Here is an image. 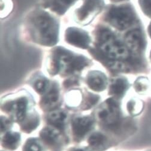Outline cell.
I'll return each mask as SVG.
<instances>
[{
  "instance_id": "6da1fadb",
  "label": "cell",
  "mask_w": 151,
  "mask_h": 151,
  "mask_svg": "<svg viewBox=\"0 0 151 151\" xmlns=\"http://www.w3.org/2000/svg\"><path fill=\"white\" fill-rule=\"evenodd\" d=\"M60 24L52 14L40 6L28 12L23 23V33L27 41L50 47L59 41Z\"/></svg>"
},
{
  "instance_id": "7a4b0ae2",
  "label": "cell",
  "mask_w": 151,
  "mask_h": 151,
  "mask_svg": "<svg viewBox=\"0 0 151 151\" xmlns=\"http://www.w3.org/2000/svg\"><path fill=\"white\" fill-rule=\"evenodd\" d=\"M91 63V60L86 56L62 46H57L50 50L46 67L51 76L60 74L62 77H73L79 74Z\"/></svg>"
},
{
  "instance_id": "3957f363",
  "label": "cell",
  "mask_w": 151,
  "mask_h": 151,
  "mask_svg": "<svg viewBox=\"0 0 151 151\" xmlns=\"http://www.w3.org/2000/svg\"><path fill=\"white\" fill-rule=\"evenodd\" d=\"M103 12L102 23L119 31L130 29L136 22L134 9L128 4L107 5Z\"/></svg>"
},
{
  "instance_id": "277c9868",
  "label": "cell",
  "mask_w": 151,
  "mask_h": 151,
  "mask_svg": "<svg viewBox=\"0 0 151 151\" xmlns=\"http://www.w3.org/2000/svg\"><path fill=\"white\" fill-rule=\"evenodd\" d=\"M33 106V98L26 91L7 96L3 98L1 104V110L19 124L34 111Z\"/></svg>"
},
{
  "instance_id": "5b68a950",
  "label": "cell",
  "mask_w": 151,
  "mask_h": 151,
  "mask_svg": "<svg viewBox=\"0 0 151 151\" xmlns=\"http://www.w3.org/2000/svg\"><path fill=\"white\" fill-rule=\"evenodd\" d=\"M121 112L118 99L111 97L107 99L96 110L95 119L104 127L112 130L118 129Z\"/></svg>"
},
{
  "instance_id": "8992f818",
  "label": "cell",
  "mask_w": 151,
  "mask_h": 151,
  "mask_svg": "<svg viewBox=\"0 0 151 151\" xmlns=\"http://www.w3.org/2000/svg\"><path fill=\"white\" fill-rule=\"evenodd\" d=\"M105 7L104 0H82V4L74 12V20L81 26H87Z\"/></svg>"
},
{
  "instance_id": "52a82bcc",
  "label": "cell",
  "mask_w": 151,
  "mask_h": 151,
  "mask_svg": "<svg viewBox=\"0 0 151 151\" xmlns=\"http://www.w3.org/2000/svg\"><path fill=\"white\" fill-rule=\"evenodd\" d=\"M95 118L91 116H78L72 118L71 127L72 136L74 141L80 142L93 129Z\"/></svg>"
},
{
  "instance_id": "ba28073f",
  "label": "cell",
  "mask_w": 151,
  "mask_h": 151,
  "mask_svg": "<svg viewBox=\"0 0 151 151\" xmlns=\"http://www.w3.org/2000/svg\"><path fill=\"white\" fill-rule=\"evenodd\" d=\"M64 38L67 44L84 50L88 49L92 42V38L86 31L74 27L65 29Z\"/></svg>"
},
{
  "instance_id": "9c48e42d",
  "label": "cell",
  "mask_w": 151,
  "mask_h": 151,
  "mask_svg": "<svg viewBox=\"0 0 151 151\" xmlns=\"http://www.w3.org/2000/svg\"><path fill=\"white\" fill-rule=\"evenodd\" d=\"M40 139L46 145L53 151H61L64 147V138L61 131L48 125L43 128L40 133Z\"/></svg>"
},
{
  "instance_id": "30bf717a",
  "label": "cell",
  "mask_w": 151,
  "mask_h": 151,
  "mask_svg": "<svg viewBox=\"0 0 151 151\" xmlns=\"http://www.w3.org/2000/svg\"><path fill=\"white\" fill-rule=\"evenodd\" d=\"M123 41L131 53L136 56H139L143 52L146 44L143 34L137 29L129 31L125 35Z\"/></svg>"
},
{
  "instance_id": "8fae6325",
  "label": "cell",
  "mask_w": 151,
  "mask_h": 151,
  "mask_svg": "<svg viewBox=\"0 0 151 151\" xmlns=\"http://www.w3.org/2000/svg\"><path fill=\"white\" fill-rule=\"evenodd\" d=\"M40 106L44 111L56 109L61 104V94L59 85L57 82H52L49 90L42 96Z\"/></svg>"
},
{
  "instance_id": "7c38bea8",
  "label": "cell",
  "mask_w": 151,
  "mask_h": 151,
  "mask_svg": "<svg viewBox=\"0 0 151 151\" xmlns=\"http://www.w3.org/2000/svg\"><path fill=\"white\" fill-rule=\"evenodd\" d=\"M78 0H40V6L58 16L64 15Z\"/></svg>"
},
{
  "instance_id": "4fadbf2b",
  "label": "cell",
  "mask_w": 151,
  "mask_h": 151,
  "mask_svg": "<svg viewBox=\"0 0 151 151\" xmlns=\"http://www.w3.org/2000/svg\"><path fill=\"white\" fill-rule=\"evenodd\" d=\"M86 83L88 87L96 92L105 91L108 84L106 75L99 70H91L86 77Z\"/></svg>"
},
{
  "instance_id": "5bb4252c",
  "label": "cell",
  "mask_w": 151,
  "mask_h": 151,
  "mask_svg": "<svg viewBox=\"0 0 151 151\" xmlns=\"http://www.w3.org/2000/svg\"><path fill=\"white\" fill-rule=\"evenodd\" d=\"M130 84L128 80L123 77H116L110 80L108 93L112 97L120 99L128 90Z\"/></svg>"
},
{
  "instance_id": "9a60e30c",
  "label": "cell",
  "mask_w": 151,
  "mask_h": 151,
  "mask_svg": "<svg viewBox=\"0 0 151 151\" xmlns=\"http://www.w3.org/2000/svg\"><path fill=\"white\" fill-rule=\"evenodd\" d=\"M46 120L49 125H51L60 130L64 131L68 121V114L62 110L55 109L48 112Z\"/></svg>"
},
{
  "instance_id": "2e32d148",
  "label": "cell",
  "mask_w": 151,
  "mask_h": 151,
  "mask_svg": "<svg viewBox=\"0 0 151 151\" xmlns=\"http://www.w3.org/2000/svg\"><path fill=\"white\" fill-rule=\"evenodd\" d=\"M88 143L93 151H105L110 146L108 137L103 133H92L88 138Z\"/></svg>"
},
{
  "instance_id": "e0dca14e",
  "label": "cell",
  "mask_w": 151,
  "mask_h": 151,
  "mask_svg": "<svg viewBox=\"0 0 151 151\" xmlns=\"http://www.w3.org/2000/svg\"><path fill=\"white\" fill-rule=\"evenodd\" d=\"M52 83L40 73L34 75L30 80V84L40 95L44 94L51 86Z\"/></svg>"
},
{
  "instance_id": "ac0fdd59",
  "label": "cell",
  "mask_w": 151,
  "mask_h": 151,
  "mask_svg": "<svg viewBox=\"0 0 151 151\" xmlns=\"http://www.w3.org/2000/svg\"><path fill=\"white\" fill-rule=\"evenodd\" d=\"M20 134L16 132L8 131L1 137V146L8 150H16L20 144Z\"/></svg>"
},
{
  "instance_id": "d6986e66",
  "label": "cell",
  "mask_w": 151,
  "mask_h": 151,
  "mask_svg": "<svg viewBox=\"0 0 151 151\" xmlns=\"http://www.w3.org/2000/svg\"><path fill=\"white\" fill-rule=\"evenodd\" d=\"M82 91L79 89H73L69 91L65 96V103L70 108H78L82 107V104H84L83 99H85Z\"/></svg>"
},
{
  "instance_id": "ffe728a7",
  "label": "cell",
  "mask_w": 151,
  "mask_h": 151,
  "mask_svg": "<svg viewBox=\"0 0 151 151\" xmlns=\"http://www.w3.org/2000/svg\"><path fill=\"white\" fill-rule=\"evenodd\" d=\"M19 124L22 132L26 133H31L37 128L40 124V116L34 110Z\"/></svg>"
},
{
  "instance_id": "44dd1931",
  "label": "cell",
  "mask_w": 151,
  "mask_h": 151,
  "mask_svg": "<svg viewBox=\"0 0 151 151\" xmlns=\"http://www.w3.org/2000/svg\"><path fill=\"white\" fill-rule=\"evenodd\" d=\"M22 151H46V145L41 139L30 138L23 145Z\"/></svg>"
},
{
  "instance_id": "7402d4cb",
  "label": "cell",
  "mask_w": 151,
  "mask_h": 151,
  "mask_svg": "<svg viewBox=\"0 0 151 151\" xmlns=\"http://www.w3.org/2000/svg\"><path fill=\"white\" fill-rule=\"evenodd\" d=\"M143 102L137 98L130 99L127 104V111L131 116H136L140 114L143 110Z\"/></svg>"
},
{
  "instance_id": "603a6c76",
  "label": "cell",
  "mask_w": 151,
  "mask_h": 151,
  "mask_svg": "<svg viewBox=\"0 0 151 151\" xmlns=\"http://www.w3.org/2000/svg\"><path fill=\"white\" fill-rule=\"evenodd\" d=\"M149 87V81L147 78L140 77L137 78L134 83V88L136 91L139 94L146 93Z\"/></svg>"
},
{
  "instance_id": "cb8c5ba5",
  "label": "cell",
  "mask_w": 151,
  "mask_h": 151,
  "mask_svg": "<svg viewBox=\"0 0 151 151\" xmlns=\"http://www.w3.org/2000/svg\"><path fill=\"white\" fill-rule=\"evenodd\" d=\"M139 3L143 13L151 18V0H139Z\"/></svg>"
},
{
  "instance_id": "d4e9b609",
  "label": "cell",
  "mask_w": 151,
  "mask_h": 151,
  "mask_svg": "<svg viewBox=\"0 0 151 151\" xmlns=\"http://www.w3.org/2000/svg\"><path fill=\"white\" fill-rule=\"evenodd\" d=\"M12 126L13 122L10 119H9L8 118L3 115L1 116V130L2 134L9 131Z\"/></svg>"
},
{
  "instance_id": "484cf974",
  "label": "cell",
  "mask_w": 151,
  "mask_h": 151,
  "mask_svg": "<svg viewBox=\"0 0 151 151\" xmlns=\"http://www.w3.org/2000/svg\"><path fill=\"white\" fill-rule=\"evenodd\" d=\"M68 151H93L90 147H75L70 148Z\"/></svg>"
},
{
  "instance_id": "4316f807",
  "label": "cell",
  "mask_w": 151,
  "mask_h": 151,
  "mask_svg": "<svg viewBox=\"0 0 151 151\" xmlns=\"http://www.w3.org/2000/svg\"><path fill=\"white\" fill-rule=\"evenodd\" d=\"M110 1L113 3H120L125 1H127L128 0H110Z\"/></svg>"
},
{
  "instance_id": "83f0119b",
  "label": "cell",
  "mask_w": 151,
  "mask_h": 151,
  "mask_svg": "<svg viewBox=\"0 0 151 151\" xmlns=\"http://www.w3.org/2000/svg\"><path fill=\"white\" fill-rule=\"evenodd\" d=\"M147 32H148V34L150 37V38H151V22L149 25L148 27V28H147Z\"/></svg>"
},
{
  "instance_id": "f1b7e54d",
  "label": "cell",
  "mask_w": 151,
  "mask_h": 151,
  "mask_svg": "<svg viewBox=\"0 0 151 151\" xmlns=\"http://www.w3.org/2000/svg\"><path fill=\"white\" fill-rule=\"evenodd\" d=\"M150 61H151V51H150Z\"/></svg>"
}]
</instances>
